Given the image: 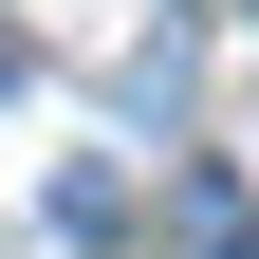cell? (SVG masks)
<instances>
[{"label":"cell","instance_id":"obj_1","mask_svg":"<svg viewBox=\"0 0 259 259\" xmlns=\"http://www.w3.org/2000/svg\"><path fill=\"white\" fill-rule=\"evenodd\" d=\"M222 259H259V204H241V222H222Z\"/></svg>","mask_w":259,"mask_h":259},{"label":"cell","instance_id":"obj_2","mask_svg":"<svg viewBox=\"0 0 259 259\" xmlns=\"http://www.w3.org/2000/svg\"><path fill=\"white\" fill-rule=\"evenodd\" d=\"M0 74H19V37H0Z\"/></svg>","mask_w":259,"mask_h":259}]
</instances>
